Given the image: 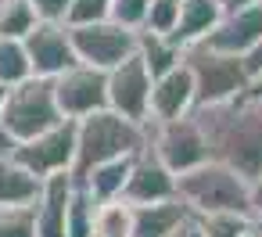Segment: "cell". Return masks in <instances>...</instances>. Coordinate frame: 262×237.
<instances>
[{
    "label": "cell",
    "instance_id": "1",
    "mask_svg": "<svg viewBox=\"0 0 262 237\" xmlns=\"http://www.w3.org/2000/svg\"><path fill=\"white\" fill-rule=\"evenodd\" d=\"M194 119L205 130L208 158L226 162L248 183L262 173V104L237 94L219 104H198Z\"/></svg>",
    "mask_w": 262,
    "mask_h": 237
},
{
    "label": "cell",
    "instance_id": "2",
    "mask_svg": "<svg viewBox=\"0 0 262 237\" xmlns=\"http://www.w3.org/2000/svg\"><path fill=\"white\" fill-rule=\"evenodd\" d=\"M147 144V126L133 122L112 108L90 112L83 119H76V162H72V180H79L90 165L108 162V158H122V155H137Z\"/></svg>",
    "mask_w": 262,
    "mask_h": 237
},
{
    "label": "cell",
    "instance_id": "3",
    "mask_svg": "<svg viewBox=\"0 0 262 237\" xmlns=\"http://www.w3.org/2000/svg\"><path fill=\"white\" fill-rule=\"evenodd\" d=\"M176 198L190 212H215V208H241L251 212V183L219 158H205L201 165L176 176Z\"/></svg>",
    "mask_w": 262,
    "mask_h": 237
},
{
    "label": "cell",
    "instance_id": "4",
    "mask_svg": "<svg viewBox=\"0 0 262 237\" xmlns=\"http://www.w3.org/2000/svg\"><path fill=\"white\" fill-rule=\"evenodd\" d=\"M54 122H61V112L54 101V83L47 76H29V79L8 87V101H4V112H0V130L11 137V144L43 133Z\"/></svg>",
    "mask_w": 262,
    "mask_h": 237
},
{
    "label": "cell",
    "instance_id": "5",
    "mask_svg": "<svg viewBox=\"0 0 262 237\" xmlns=\"http://www.w3.org/2000/svg\"><path fill=\"white\" fill-rule=\"evenodd\" d=\"M183 65L190 69L194 76V87H198V104H219V101H230L237 94L248 90L251 76L244 69V58L237 54H223L208 44H187L183 47Z\"/></svg>",
    "mask_w": 262,
    "mask_h": 237
},
{
    "label": "cell",
    "instance_id": "6",
    "mask_svg": "<svg viewBox=\"0 0 262 237\" xmlns=\"http://www.w3.org/2000/svg\"><path fill=\"white\" fill-rule=\"evenodd\" d=\"M147 147L176 176L208 158V140H205V130L194 119V112L180 115V119H165V122H147Z\"/></svg>",
    "mask_w": 262,
    "mask_h": 237
},
{
    "label": "cell",
    "instance_id": "7",
    "mask_svg": "<svg viewBox=\"0 0 262 237\" xmlns=\"http://www.w3.org/2000/svg\"><path fill=\"white\" fill-rule=\"evenodd\" d=\"M11 155L40 180H47L54 173H72V162H76V119H61L43 133L11 144Z\"/></svg>",
    "mask_w": 262,
    "mask_h": 237
},
{
    "label": "cell",
    "instance_id": "8",
    "mask_svg": "<svg viewBox=\"0 0 262 237\" xmlns=\"http://www.w3.org/2000/svg\"><path fill=\"white\" fill-rule=\"evenodd\" d=\"M69 33H72L76 58L83 65H94V69H104V72L112 65L126 61L129 54H137V29L119 26L112 18L90 22V26H69Z\"/></svg>",
    "mask_w": 262,
    "mask_h": 237
},
{
    "label": "cell",
    "instance_id": "9",
    "mask_svg": "<svg viewBox=\"0 0 262 237\" xmlns=\"http://www.w3.org/2000/svg\"><path fill=\"white\" fill-rule=\"evenodd\" d=\"M104 83H108V108L133 119V122H144L147 126V115H151V83L155 76L147 72L144 58L140 54H129L126 61L112 65L104 72Z\"/></svg>",
    "mask_w": 262,
    "mask_h": 237
},
{
    "label": "cell",
    "instance_id": "10",
    "mask_svg": "<svg viewBox=\"0 0 262 237\" xmlns=\"http://www.w3.org/2000/svg\"><path fill=\"white\" fill-rule=\"evenodd\" d=\"M54 101H58V112L61 119H83L90 112H101L108 108V83H104V69H94V65H69L65 72H58L54 79Z\"/></svg>",
    "mask_w": 262,
    "mask_h": 237
},
{
    "label": "cell",
    "instance_id": "11",
    "mask_svg": "<svg viewBox=\"0 0 262 237\" xmlns=\"http://www.w3.org/2000/svg\"><path fill=\"white\" fill-rule=\"evenodd\" d=\"M29 61H33V76H47L54 79L58 72H65L69 65H76V47H72V33L65 22H47L40 18L26 36H22Z\"/></svg>",
    "mask_w": 262,
    "mask_h": 237
},
{
    "label": "cell",
    "instance_id": "12",
    "mask_svg": "<svg viewBox=\"0 0 262 237\" xmlns=\"http://www.w3.org/2000/svg\"><path fill=\"white\" fill-rule=\"evenodd\" d=\"M122 198H126L129 205L169 201V198H176V173L144 144V147L133 155V169H129L126 187H122Z\"/></svg>",
    "mask_w": 262,
    "mask_h": 237
},
{
    "label": "cell",
    "instance_id": "13",
    "mask_svg": "<svg viewBox=\"0 0 262 237\" xmlns=\"http://www.w3.org/2000/svg\"><path fill=\"white\" fill-rule=\"evenodd\" d=\"M198 108V87H194V76L190 69L180 61L176 69L155 76L151 83V115L147 122H165V119H180V115H190Z\"/></svg>",
    "mask_w": 262,
    "mask_h": 237
},
{
    "label": "cell",
    "instance_id": "14",
    "mask_svg": "<svg viewBox=\"0 0 262 237\" xmlns=\"http://www.w3.org/2000/svg\"><path fill=\"white\" fill-rule=\"evenodd\" d=\"M258 36H262V4H248V8L226 11V15L215 22V29H212L201 44H208V47H215V51H223V54L244 58V54L258 44Z\"/></svg>",
    "mask_w": 262,
    "mask_h": 237
},
{
    "label": "cell",
    "instance_id": "15",
    "mask_svg": "<svg viewBox=\"0 0 262 237\" xmlns=\"http://www.w3.org/2000/svg\"><path fill=\"white\" fill-rule=\"evenodd\" d=\"M72 190V173H54L43 180L36 198V237H65V205Z\"/></svg>",
    "mask_w": 262,
    "mask_h": 237
},
{
    "label": "cell",
    "instance_id": "16",
    "mask_svg": "<svg viewBox=\"0 0 262 237\" xmlns=\"http://www.w3.org/2000/svg\"><path fill=\"white\" fill-rule=\"evenodd\" d=\"M43 190V180L33 176L11 151L0 155V208H18V205H36Z\"/></svg>",
    "mask_w": 262,
    "mask_h": 237
},
{
    "label": "cell",
    "instance_id": "17",
    "mask_svg": "<svg viewBox=\"0 0 262 237\" xmlns=\"http://www.w3.org/2000/svg\"><path fill=\"white\" fill-rule=\"evenodd\" d=\"M187 219H190V208H187L180 198L155 201V205H137L133 233H129V237H172Z\"/></svg>",
    "mask_w": 262,
    "mask_h": 237
},
{
    "label": "cell",
    "instance_id": "18",
    "mask_svg": "<svg viewBox=\"0 0 262 237\" xmlns=\"http://www.w3.org/2000/svg\"><path fill=\"white\" fill-rule=\"evenodd\" d=\"M219 18H223V8L215 4V0H180V22L172 29V40L180 47L198 44V40H205L215 29Z\"/></svg>",
    "mask_w": 262,
    "mask_h": 237
},
{
    "label": "cell",
    "instance_id": "19",
    "mask_svg": "<svg viewBox=\"0 0 262 237\" xmlns=\"http://www.w3.org/2000/svg\"><path fill=\"white\" fill-rule=\"evenodd\" d=\"M129 169H133V155H122V158H108V162H97L90 165L76 183H83L97 201H108V198H122V187L129 180Z\"/></svg>",
    "mask_w": 262,
    "mask_h": 237
},
{
    "label": "cell",
    "instance_id": "20",
    "mask_svg": "<svg viewBox=\"0 0 262 237\" xmlns=\"http://www.w3.org/2000/svg\"><path fill=\"white\" fill-rule=\"evenodd\" d=\"M194 226L205 233V237H244L251 230H258L255 216L251 212H241V208H215V212H190Z\"/></svg>",
    "mask_w": 262,
    "mask_h": 237
},
{
    "label": "cell",
    "instance_id": "21",
    "mask_svg": "<svg viewBox=\"0 0 262 237\" xmlns=\"http://www.w3.org/2000/svg\"><path fill=\"white\" fill-rule=\"evenodd\" d=\"M137 54L144 58L151 76H162V72H169L183 61V47L172 36H158V33H147V29H137Z\"/></svg>",
    "mask_w": 262,
    "mask_h": 237
},
{
    "label": "cell",
    "instance_id": "22",
    "mask_svg": "<svg viewBox=\"0 0 262 237\" xmlns=\"http://www.w3.org/2000/svg\"><path fill=\"white\" fill-rule=\"evenodd\" d=\"M133 216H137V205H129L126 198L97 201L94 237H129L133 233Z\"/></svg>",
    "mask_w": 262,
    "mask_h": 237
},
{
    "label": "cell",
    "instance_id": "23",
    "mask_svg": "<svg viewBox=\"0 0 262 237\" xmlns=\"http://www.w3.org/2000/svg\"><path fill=\"white\" fill-rule=\"evenodd\" d=\"M94 216H97V198L72 180L65 205V237H94Z\"/></svg>",
    "mask_w": 262,
    "mask_h": 237
},
{
    "label": "cell",
    "instance_id": "24",
    "mask_svg": "<svg viewBox=\"0 0 262 237\" xmlns=\"http://www.w3.org/2000/svg\"><path fill=\"white\" fill-rule=\"evenodd\" d=\"M29 76H33V61H29L26 44L18 36H0V83L15 87Z\"/></svg>",
    "mask_w": 262,
    "mask_h": 237
},
{
    "label": "cell",
    "instance_id": "25",
    "mask_svg": "<svg viewBox=\"0 0 262 237\" xmlns=\"http://www.w3.org/2000/svg\"><path fill=\"white\" fill-rule=\"evenodd\" d=\"M36 11L29 0H0V36H26L36 26Z\"/></svg>",
    "mask_w": 262,
    "mask_h": 237
},
{
    "label": "cell",
    "instance_id": "26",
    "mask_svg": "<svg viewBox=\"0 0 262 237\" xmlns=\"http://www.w3.org/2000/svg\"><path fill=\"white\" fill-rule=\"evenodd\" d=\"M0 237H36V205L0 208Z\"/></svg>",
    "mask_w": 262,
    "mask_h": 237
},
{
    "label": "cell",
    "instance_id": "27",
    "mask_svg": "<svg viewBox=\"0 0 262 237\" xmlns=\"http://www.w3.org/2000/svg\"><path fill=\"white\" fill-rule=\"evenodd\" d=\"M176 22H180V0H151V8H147L140 29L158 33V36H172Z\"/></svg>",
    "mask_w": 262,
    "mask_h": 237
},
{
    "label": "cell",
    "instance_id": "28",
    "mask_svg": "<svg viewBox=\"0 0 262 237\" xmlns=\"http://www.w3.org/2000/svg\"><path fill=\"white\" fill-rule=\"evenodd\" d=\"M112 18V0H69L65 26H90Z\"/></svg>",
    "mask_w": 262,
    "mask_h": 237
},
{
    "label": "cell",
    "instance_id": "29",
    "mask_svg": "<svg viewBox=\"0 0 262 237\" xmlns=\"http://www.w3.org/2000/svg\"><path fill=\"white\" fill-rule=\"evenodd\" d=\"M147 8H151V0H112V22L129 26V29H140Z\"/></svg>",
    "mask_w": 262,
    "mask_h": 237
},
{
    "label": "cell",
    "instance_id": "30",
    "mask_svg": "<svg viewBox=\"0 0 262 237\" xmlns=\"http://www.w3.org/2000/svg\"><path fill=\"white\" fill-rule=\"evenodd\" d=\"M36 18H47V22H65V11H69V0H29Z\"/></svg>",
    "mask_w": 262,
    "mask_h": 237
},
{
    "label": "cell",
    "instance_id": "31",
    "mask_svg": "<svg viewBox=\"0 0 262 237\" xmlns=\"http://www.w3.org/2000/svg\"><path fill=\"white\" fill-rule=\"evenodd\" d=\"M244 69H248V76L255 79V76H262V36H258V44L244 54Z\"/></svg>",
    "mask_w": 262,
    "mask_h": 237
},
{
    "label": "cell",
    "instance_id": "32",
    "mask_svg": "<svg viewBox=\"0 0 262 237\" xmlns=\"http://www.w3.org/2000/svg\"><path fill=\"white\" fill-rule=\"evenodd\" d=\"M251 216H255V223L262 226V173L251 180Z\"/></svg>",
    "mask_w": 262,
    "mask_h": 237
},
{
    "label": "cell",
    "instance_id": "33",
    "mask_svg": "<svg viewBox=\"0 0 262 237\" xmlns=\"http://www.w3.org/2000/svg\"><path fill=\"white\" fill-rule=\"evenodd\" d=\"M215 4H219L223 15H226V11H237V8H248V4H258V0H215Z\"/></svg>",
    "mask_w": 262,
    "mask_h": 237
},
{
    "label": "cell",
    "instance_id": "34",
    "mask_svg": "<svg viewBox=\"0 0 262 237\" xmlns=\"http://www.w3.org/2000/svg\"><path fill=\"white\" fill-rule=\"evenodd\" d=\"M172 237H205V233H201V230L194 226V219H187V223H183V226H180V230H176Z\"/></svg>",
    "mask_w": 262,
    "mask_h": 237
},
{
    "label": "cell",
    "instance_id": "35",
    "mask_svg": "<svg viewBox=\"0 0 262 237\" xmlns=\"http://www.w3.org/2000/svg\"><path fill=\"white\" fill-rule=\"evenodd\" d=\"M244 94H248L251 101H258V104H262V76H255V79L248 83V90H244Z\"/></svg>",
    "mask_w": 262,
    "mask_h": 237
},
{
    "label": "cell",
    "instance_id": "36",
    "mask_svg": "<svg viewBox=\"0 0 262 237\" xmlns=\"http://www.w3.org/2000/svg\"><path fill=\"white\" fill-rule=\"evenodd\" d=\"M4 151H11V137H8L4 130H0V155H4Z\"/></svg>",
    "mask_w": 262,
    "mask_h": 237
},
{
    "label": "cell",
    "instance_id": "37",
    "mask_svg": "<svg viewBox=\"0 0 262 237\" xmlns=\"http://www.w3.org/2000/svg\"><path fill=\"white\" fill-rule=\"evenodd\" d=\"M4 101H8V87L0 83V112H4Z\"/></svg>",
    "mask_w": 262,
    "mask_h": 237
},
{
    "label": "cell",
    "instance_id": "38",
    "mask_svg": "<svg viewBox=\"0 0 262 237\" xmlns=\"http://www.w3.org/2000/svg\"><path fill=\"white\" fill-rule=\"evenodd\" d=\"M258 230H262V226H258ZM258 230H251V233H244V237H258Z\"/></svg>",
    "mask_w": 262,
    "mask_h": 237
},
{
    "label": "cell",
    "instance_id": "39",
    "mask_svg": "<svg viewBox=\"0 0 262 237\" xmlns=\"http://www.w3.org/2000/svg\"><path fill=\"white\" fill-rule=\"evenodd\" d=\"M258 237H262V230H258Z\"/></svg>",
    "mask_w": 262,
    "mask_h": 237
},
{
    "label": "cell",
    "instance_id": "40",
    "mask_svg": "<svg viewBox=\"0 0 262 237\" xmlns=\"http://www.w3.org/2000/svg\"><path fill=\"white\" fill-rule=\"evenodd\" d=\"M258 4H262V0H258Z\"/></svg>",
    "mask_w": 262,
    "mask_h": 237
}]
</instances>
